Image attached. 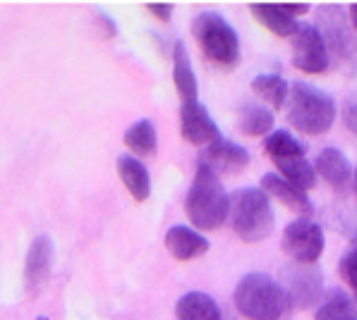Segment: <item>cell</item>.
Masks as SVG:
<instances>
[{"label": "cell", "instance_id": "cell-27", "mask_svg": "<svg viewBox=\"0 0 357 320\" xmlns=\"http://www.w3.org/2000/svg\"><path fill=\"white\" fill-rule=\"evenodd\" d=\"M343 125L348 127L353 134H357V96L345 101V106H343Z\"/></svg>", "mask_w": 357, "mask_h": 320}, {"label": "cell", "instance_id": "cell-8", "mask_svg": "<svg viewBox=\"0 0 357 320\" xmlns=\"http://www.w3.org/2000/svg\"><path fill=\"white\" fill-rule=\"evenodd\" d=\"M293 65L305 74H321L331 65L326 41L317 24H300L293 36Z\"/></svg>", "mask_w": 357, "mask_h": 320}, {"label": "cell", "instance_id": "cell-29", "mask_svg": "<svg viewBox=\"0 0 357 320\" xmlns=\"http://www.w3.org/2000/svg\"><path fill=\"white\" fill-rule=\"evenodd\" d=\"M281 8L285 10V13L290 15V17H300V15H307L312 10V5H305V3H298V5H281Z\"/></svg>", "mask_w": 357, "mask_h": 320}, {"label": "cell", "instance_id": "cell-25", "mask_svg": "<svg viewBox=\"0 0 357 320\" xmlns=\"http://www.w3.org/2000/svg\"><path fill=\"white\" fill-rule=\"evenodd\" d=\"M276 168H278V175H281V177L293 182V184H298L300 189H305V191H310L312 186L317 184V170H314V165L307 160V156L278 160Z\"/></svg>", "mask_w": 357, "mask_h": 320}, {"label": "cell", "instance_id": "cell-23", "mask_svg": "<svg viewBox=\"0 0 357 320\" xmlns=\"http://www.w3.org/2000/svg\"><path fill=\"white\" fill-rule=\"evenodd\" d=\"M264 151L268 153V158H271L273 163H278V160H290V158H305V146H302L288 129H273L271 134L264 139Z\"/></svg>", "mask_w": 357, "mask_h": 320}, {"label": "cell", "instance_id": "cell-11", "mask_svg": "<svg viewBox=\"0 0 357 320\" xmlns=\"http://www.w3.org/2000/svg\"><path fill=\"white\" fill-rule=\"evenodd\" d=\"M197 165L211 170L213 175H233L250 165V153L245 146L228 139H218L216 143L204 148V153L197 160Z\"/></svg>", "mask_w": 357, "mask_h": 320}, {"label": "cell", "instance_id": "cell-14", "mask_svg": "<svg viewBox=\"0 0 357 320\" xmlns=\"http://www.w3.org/2000/svg\"><path fill=\"white\" fill-rule=\"evenodd\" d=\"M208 246L211 244L206 237L188 225H175L166 232V249L178 261H192V258L204 256Z\"/></svg>", "mask_w": 357, "mask_h": 320}, {"label": "cell", "instance_id": "cell-13", "mask_svg": "<svg viewBox=\"0 0 357 320\" xmlns=\"http://www.w3.org/2000/svg\"><path fill=\"white\" fill-rule=\"evenodd\" d=\"M314 170L333 191H338V194L348 191L355 179L353 165L348 163V158H345L338 148H321L319 156L314 160Z\"/></svg>", "mask_w": 357, "mask_h": 320}, {"label": "cell", "instance_id": "cell-16", "mask_svg": "<svg viewBox=\"0 0 357 320\" xmlns=\"http://www.w3.org/2000/svg\"><path fill=\"white\" fill-rule=\"evenodd\" d=\"M51 266H53V241L51 237L41 234L31 241L29 253H26V261H24V275L31 289H36L48 278Z\"/></svg>", "mask_w": 357, "mask_h": 320}, {"label": "cell", "instance_id": "cell-3", "mask_svg": "<svg viewBox=\"0 0 357 320\" xmlns=\"http://www.w3.org/2000/svg\"><path fill=\"white\" fill-rule=\"evenodd\" d=\"M290 106H288V122L302 134L319 136L326 134L336 122V101L328 91L319 86L295 81L290 86Z\"/></svg>", "mask_w": 357, "mask_h": 320}, {"label": "cell", "instance_id": "cell-7", "mask_svg": "<svg viewBox=\"0 0 357 320\" xmlns=\"http://www.w3.org/2000/svg\"><path fill=\"white\" fill-rule=\"evenodd\" d=\"M281 246L293 258V263L317 266V261L324 253V246H326V239H324L321 225H317L310 218H298L283 230Z\"/></svg>", "mask_w": 357, "mask_h": 320}, {"label": "cell", "instance_id": "cell-1", "mask_svg": "<svg viewBox=\"0 0 357 320\" xmlns=\"http://www.w3.org/2000/svg\"><path fill=\"white\" fill-rule=\"evenodd\" d=\"M233 303L247 320H290L293 311L285 287L266 273H247L235 287Z\"/></svg>", "mask_w": 357, "mask_h": 320}, {"label": "cell", "instance_id": "cell-17", "mask_svg": "<svg viewBox=\"0 0 357 320\" xmlns=\"http://www.w3.org/2000/svg\"><path fill=\"white\" fill-rule=\"evenodd\" d=\"M173 81L175 89H178L183 103H195L199 101V89H197V77L195 67H192V60L188 53V46L183 41H175L173 46Z\"/></svg>", "mask_w": 357, "mask_h": 320}, {"label": "cell", "instance_id": "cell-6", "mask_svg": "<svg viewBox=\"0 0 357 320\" xmlns=\"http://www.w3.org/2000/svg\"><path fill=\"white\" fill-rule=\"evenodd\" d=\"M317 29L326 41L328 55L348 74L357 72V31L350 15L340 5H321L317 10Z\"/></svg>", "mask_w": 357, "mask_h": 320}, {"label": "cell", "instance_id": "cell-20", "mask_svg": "<svg viewBox=\"0 0 357 320\" xmlns=\"http://www.w3.org/2000/svg\"><path fill=\"white\" fill-rule=\"evenodd\" d=\"M314 320H357V303L348 291L331 289L317 306Z\"/></svg>", "mask_w": 357, "mask_h": 320}, {"label": "cell", "instance_id": "cell-18", "mask_svg": "<svg viewBox=\"0 0 357 320\" xmlns=\"http://www.w3.org/2000/svg\"><path fill=\"white\" fill-rule=\"evenodd\" d=\"M178 320H223L221 306L206 291H188L175 303Z\"/></svg>", "mask_w": 357, "mask_h": 320}, {"label": "cell", "instance_id": "cell-12", "mask_svg": "<svg viewBox=\"0 0 357 320\" xmlns=\"http://www.w3.org/2000/svg\"><path fill=\"white\" fill-rule=\"evenodd\" d=\"M261 189L266 191L268 198H276L281 206H285L288 211H295L305 218H310L314 213V206H312V198L305 189H300L298 184L288 182L281 177L278 173H268L261 177Z\"/></svg>", "mask_w": 357, "mask_h": 320}, {"label": "cell", "instance_id": "cell-19", "mask_svg": "<svg viewBox=\"0 0 357 320\" xmlns=\"http://www.w3.org/2000/svg\"><path fill=\"white\" fill-rule=\"evenodd\" d=\"M250 13L264 29H268L276 36H295L298 19H293L281 5H250Z\"/></svg>", "mask_w": 357, "mask_h": 320}, {"label": "cell", "instance_id": "cell-30", "mask_svg": "<svg viewBox=\"0 0 357 320\" xmlns=\"http://www.w3.org/2000/svg\"><path fill=\"white\" fill-rule=\"evenodd\" d=\"M348 15H350V22H353V26H355V31H357V5H353V8L348 10Z\"/></svg>", "mask_w": 357, "mask_h": 320}, {"label": "cell", "instance_id": "cell-21", "mask_svg": "<svg viewBox=\"0 0 357 320\" xmlns=\"http://www.w3.org/2000/svg\"><path fill=\"white\" fill-rule=\"evenodd\" d=\"M238 127L247 136H264L273 131V110L264 108L259 103H243L240 106Z\"/></svg>", "mask_w": 357, "mask_h": 320}, {"label": "cell", "instance_id": "cell-4", "mask_svg": "<svg viewBox=\"0 0 357 320\" xmlns=\"http://www.w3.org/2000/svg\"><path fill=\"white\" fill-rule=\"evenodd\" d=\"M273 206L266 191L257 186H243L230 196V225L247 244L264 241L273 230Z\"/></svg>", "mask_w": 357, "mask_h": 320}, {"label": "cell", "instance_id": "cell-31", "mask_svg": "<svg viewBox=\"0 0 357 320\" xmlns=\"http://www.w3.org/2000/svg\"><path fill=\"white\" fill-rule=\"evenodd\" d=\"M353 184H355V196H357V168H355V179H353Z\"/></svg>", "mask_w": 357, "mask_h": 320}, {"label": "cell", "instance_id": "cell-2", "mask_svg": "<svg viewBox=\"0 0 357 320\" xmlns=\"http://www.w3.org/2000/svg\"><path fill=\"white\" fill-rule=\"evenodd\" d=\"M185 213L195 230L213 232L218 230L230 215V196L211 170L197 165V175L192 179V186L185 198Z\"/></svg>", "mask_w": 357, "mask_h": 320}, {"label": "cell", "instance_id": "cell-5", "mask_svg": "<svg viewBox=\"0 0 357 320\" xmlns=\"http://www.w3.org/2000/svg\"><path fill=\"white\" fill-rule=\"evenodd\" d=\"M192 34L208 63L223 70L240 65V36L233 24L218 13H202L192 22Z\"/></svg>", "mask_w": 357, "mask_h": 320}, {"label": "cell", "instance_id": "cell-10", "mask_svg": "<svg viewBox=\"0 0 357 320\" xmlns=\"http://www.w3.org/2000/svg\"><path fill=\"white\" fill-rule=\"evenodd\" d=\"M180 131H183L185 141L195 143V146H211L221 136V129L213 122V118L208 115L204 103H183L180 108Z\"/></svg>", "mask_w": 357, "mask_h": 320}, {"label": "cell", "instance_id": "cell-22", "mask_svg": "<svg viewBox=\"0 0 357 320\" xmlns=\"http://www.w3.org/2000/svg\"><path fill=\"white\" fill-rule=\"evenodd\" d=\"M252 91L261 96L271 108H283L290 98V84L281 74H257L252 79Z\"/></svg>", "mask_w": 357, "mask_h": 320}, {"label": "cell", "instance_id": "cell-9", "mask_svg": "<svg viewBox=\"0 0 357 320\" xmlns=\"http://www.w3.org/2000/svg\"><path fill=\"white\" fill-rule=\"evenodd\" d=\"M293 308H310L324 294V275L317 266H300L293 263L283 270V282Z\"/></svg>", "mask_w": 357, "mask_h": 320}, {"label": "cell", "instance_id": "cell-26", "mask_svg": "<svg viewBox=\"0 0 357 320\" xmlns=\"http://www.w3.org/2000/svg\"><path fill=\"white\" fill-rule=\"evenodd\" d=\"M340 278L350 287L353 299L357 303V237L350 241V246L345 249L343 258H340Z\"/></svg>", "mask_w": 357, "mask_h": 320}, {"label": "cell", "instance_id": "cell-24", "mask_svg": "<svg viewBox=\"0 0 357 320\" xmlns=\"http://www.w3.org/2000/svg\"><path fill=\"white\" fill-rule=\"evenodd\" d=\"M125 146L130 151L139 153V156H151L156 153L158 146V136H156V127L151 120H137L135 125L128 127L125 131Z\"/></svg>", "mask_w": 357, "mask_h": 320}, {"label": "cell", "instance_id": "cell-15", "mask_svg": "<svg viewBox=\"0 0 357 320\" xmlns=\"http://www.w3.org/2000/svg\"><path fill=\"white\" fill-rule=\"evenodd\" d=\"M115 168H118L120 179L128 186V191L135 201H146L151 196V177L142 160H137L130 153H120L118 160H115Z\"/></svg>", "mask_w": 357, "mask_h": 320}, {"label": "cell", "instance_id": "cell-28", "mask_svg": "<svg viewBox=\"0 0 357 320\" xmlns=\"http://www.w3.org/2000/svg\"><path fill=\"white\" fill-rule=\"evenodd\" d=\"M146 10H149L151 15H156L158 19H163V22H168L170 19V15H173V5H146Z\"/></svg>", "mask_w": 357, "mask_h": 320}]
</instances>
